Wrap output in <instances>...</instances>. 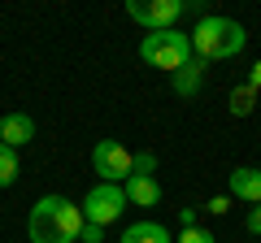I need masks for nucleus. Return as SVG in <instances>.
Here are the masks:
<instances>
[{"label": "nucleus", "mask_w": 261, "mask_h": 243, "mask_svg": "<svg viewBox=\"0 0 261 243\" xmlns=\"http://www.w3.org/2000/svg\"><path fill=\"white\" fill-rule=\"evenodd\" d=\"M87 217L79 204H70L65 196H44L35 208H31V243H74L83 234Z\"/></svg>", "instance_id": "f257e3e1"}, {"label": "nucleus", "mask_w": 261, "mask_h": 243, "mask_svg": "<svg viewBox=\"0 0 261 243\" xmlns=\"http://www.w3.org/2000/svg\"><path fill=\"white\" fill-rule=\"evenodd\" d=\"M244 44H248V35H244L240 22L231 18H214V13H205V18L196 22L192 31V52L200 56V61H226V56H240Z\"/></svg>", "instance_id": "f03ea898"}, {"label": "nucleus", "mask_w": 261, "mask_h": 243, "mask_svg": "<svg viewBox=\"0 0 261 243\" xmlns=\"http://www.w3.org/2000/svg\"><path fill=\"white\" fill-rule=\"evenodd\" d=\"M140 56L148 61V66H157V70H170V74H178L187 61H196L192 35H183L178 26H174V31H152V35H144Z\"/></svg>", "instance_id": "7ed1b4c3"}, {"label": "nucleus", "mask_w": 261, "mask_h": 243, "mask_svg": "<svg viewBox=\"0 0 261 243\" xmlns=\"http://www.w3.org/2000/svg\"><path fill=\"white\" fill-rule=\"evenodd\" d=\"M126 187H118V183H100V187H92L87 191V200H83V217L87 222H96V226H113L122 213H126Z\"/></svg>", "instance_id": "20e7f679"}, {"label": "nucleus", "mask_w": 261, "mask_h": 243, "mask_svg": "<svg viewBox=\"0 0 261 243\" xmlns=\"http://www.w3.org/2000/svg\"><path fill=\"white\" fill-rule=\"evenodd\" d=\"M92 165H96V174H100V183H126L130 174H135V152H126L118 139H100L92 148Z\"/></svg>", "instance_id": "39448f33"}, {"label": "nucleus", "mask_w": 261, "mask_h": 243, "mask_svg": "<svg viewBox=\"0 0 261 243\" xmlns=\"http://www.w3.org/2000/svg\"><path fill=\"white\" fill-rule=\"evenodd\" d=\"M183 0H148V5H144V0H130L126 5V13L135 22H140V26H148V35L152 31H174V22L183 18Z\"/></svg>", "instance_id": "423d86ee"}, {"label": "nucleus", "mask_w": 261, "mask_h": 243, "mask_svg": "<svg viewBox=\"0 0 261 243\" xmlns=\"http://www.w3.org/2000/svg\"><path fill=\"white\" fill-rule=\"evenodd\" d=\"M35 139V117L31 113H9V117H0V143H9V148H22V143Z\"/></svg>", "instance_id": "0eeeda50"}, {"label": "nucleus", "mask_w": 261, "mask_h": 243, "mask_svg": "<svg viewBox=\"0 0 261 243\" xmlns=\"http://www.w3.org/2000/svg\"><path fill=\"white\" fill-rule=\"evenodd\" d=\"M231 200H244V204H261V169H252V165L231 169Z\"/></svg>", "instance_id": "6e6552de"}, {"label": "nucleus", "mask_w": 261, "mask_h": 243, "mask_svg": "<svg viewBox=\"0 0 261 243\" xmlns=\"http://www.w3.org/2000/svg\"><path fill=\"white\" fill-rule=\"evenodd\" d=\"M122 187H126V200H130V204H140V208H152L161 200V183L148 178V174H130Z\"/></svg>", "instance_id": "1a4fd4ad"}, {"label": "nucleus", "mask_w": 261, "mask_h": 243, "mask_svg": "<svg viewBox=\"0 0 261 243\" xmlns=\"http://www.w3.org/2000/svg\"><path fill=\"white\" fill-rule=\"evenodd\" d=\"M122 243H170V230L161 222H135L122 230Z\"/></svg>", "instance_id": "9d476101"}, {"label": "nucleus", "mask_w": 261, "mask_h": 243, "mask_svg": "<svg viewBox=\"0 0 261 243\" xmlns=\"http://www.w3.org/2000/svg\"><path fill=\"white\" fill-rule=\"evenodd\" d=\"M170 78H174V92L178 96H196V92H200V83H205V61L196 56V61H187V66L178 70V74H170Z\"/></svg>", "instance_id": "9b49d317"}, {"label": "nucleus", "mask_w": 261, "mask_h": 243, "mask_svg": "<svg viewBox=\"0 0 261 243\" xmlns=\"http://www.w3.org/2000/svg\"><path fill=\"white\" fill-rule=\"evenodd\" d=\"M18 183V148L0 143V187H13Z\"/></svg>", "instance_id": "f8f14e48"}, {"label": "nucleus", "mask_w": 261, "mask_h": 243, "mask_svg": "<svg viewBox=\"0 0 261 243\" xmlns=\"http://www.w3.org/2000/svg\"><path fill=\"white\" fill-rule=\"evenodd\" d=\"M252 109H257V92H252L248 83H240V87L231 92V113H235V117H248Z\"/></svg>", "instance_id": "ddd939ff"}, {"label": "nucleus", "mask_w": 261, "mask_h": 243, "mask_svg": "<svg viewBox=\"0 0 261 243\" xmlns=\"http://www.w3.org/2000/svg\"><path fill=\"white\" fill-rule=\"evenodd\" d=\"M178 243H214V234L200 230V226H187V230L178 234Z\"/></svg>", "instance_id": "4468645a"}, {"label": "nucleus", "mask_w": 261, "mask_h": 243, "mask_svg": "<svg viewBox=\"0 0 261 243\" xmlns=\"http://www.w3.org/2000/svg\"><path fill=\"white\" fill-rule=\"evenodd\" d=\"M152 169H157V157H152V152H135V174L152 178Z\"/></svg>", "instance_id": "2eb2a0df"}, {"label": "nucleus", "mask_w": 261, "mask_h": 243, "mask_svg": "<svg viewBox=\"0 0 261 243\" xmlns=\"http://www.w3.org/2000/svg\"><path fill=\"white\" fill-rule=\"evenodd\" d=\"M205 208H209V213H214V217H222L226 208H231V196H214V200H209Z\"/></svg>", "instance_id": "dca6fc26"}, {"label": "nucleus", "mask_w": 261, "mask_h": 243, "mask_svg": "<svg viewBox=\"0 0 261 243\" xmlns=\"http://www.w3.org/2000/svg\"><path fill=\"white\" fill-rule=\"evenodd\" d=\"M100 239H105V226L87 222V226H83V243H100Z\"/></svg>", "instance_id": "f3484780"}, {"label": "nucleus", "mask_w": 261, "mask_h": 243, "mask_svg": "<svg viewBox=\"0 0 261 243\" xmlns=\"http://www.w3.org/2000/svg\"><path fill=\"white\" fill-rule=\"evenodd\" d=\"M248 234H261V204L248 208Z\"/></svg>", "instance_id": "a211bd4d"}, {"label": "nucleus", "mask_w": 261, "mask_h": 243, "mask_svg": "<svg viewBox=\"0 0 261 243\" xmlns=\"http://www.w3.org/2000/svg\"><path fill=\"white\" fill-rule=\"evenodd\" d=\"M248 87H252V92H257V87H261V61H257V66H252V74H248Z\"/></svg>", "instance_id": "6ab92c4d"}]
</instances>
